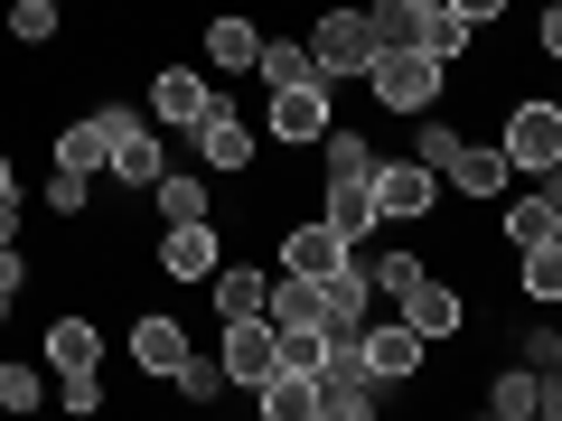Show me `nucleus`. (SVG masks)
Segmentation results:
<instances>
[{
    "label": "nucleus",
    "mask_w": 562,
    "mask_h": 421,
    "mask_svg": "<svg viewBox=\"0 0 562 421\" xmlns=\"http://www.w3.org/2000/svg\"><path fill=\"white\" fill-rule=\"evenodd\" d=\"M206 291H216V319H254L272 281H262L254 262H216V272H206Z\"/></svg>",
    "instance_id": "393cba45"
},
{
    "label": "nucleus",
    "mask_w": 562,
    "mask_h": 421,
    "mask_svg": "<svg viewBox=\"0 0 562 421\" xmlns=\"http://www.w3.org/2000/svg\"><path fill=\"white\" fill-rule=\"evenodd\" d=\"M103 113V179L113 187H132V197H150V179H160V140H150V122L132 113V103H94Z\"/></svg>",
    "instance_id": "f03ea898"
},
{
    "label": "nucleus",
    "mask_w": 562,
    "mask_h": 421,
    "mask_svg": "<svg viewBox=\"0 0 562 421\" xmlns=\"http://www.w3.org/2000/svg\"><path fill=\"white\" fill-rule=\"evenodd\" d=\"M47 375H103V328L85 319V309L47 319Z\"/></svg>",
    "instance_id": "dca6fc26"
},
{
    "label": "nucleus",
    "mask_w": 562,
    "mask_h": 421,
    "mask_svg": "<svg viewBox=\"0 0 562 421\" xmlns=\"http://www.w3.org/2000/svg\"><path fill=\"white\" fill-rule=\"evenodd\" d=\"M516 365H535V375H562V338H553V328H525Z\"/></svg>",
    "instance_id": "72a5a7b5"
},
{
    "label": "nucleus",
    "mask_w": 562,
    "mask_h": 421,
    "mask_svg": "<svg viewBox=\"0 0 562 421\" xmlns=\"http://www.w3.org/2000/svg\"><path fill=\"white\" fill-rule=\"evenodd\" d=\"M357 272H366L375 300H403V291L422 281V253H413V243H375V235H366V243H357Z\"/></svg>",
    "instance_id": "6ab92c4d"
},
{
    "label": "nucleus",
    "mask_w": 562,
    "mask_h": 421,
    "mask_svg": "<svg viewBox=\"0 0 562 421\" xmlns=\"http://www.w3.org/2000/svg\"><path fill=\"white\" fill-rule=\"evenodd\" d=\"M150 253H160L169 281H206V272L225 262V243H216V225H206V216H188V225H160V243H150Z\"/></svg>",
    "instance_id": "9d476101"
},
{
    "label": "nucleus",
    "mask_w": 562,
    "mask_h": 421,
    "mask_svg": "<svg viewBox=\"0 0 562 421\" xmlns=\"http://www.w3.org/2000/svg\"><path fill=\"white\" fill-rule=\"evenodd\" d=\"M216 365H225V394H254V384L281 365V328L262 319V309H254V319H225V338H216Z\"/></svg>",
    "instance_id": "423d86ee"
},
{
    "label": "nucleus",
    "mask_w": 562,
    "mask_h": 421,
    "mask_svg": "<svg viewBox=\"0 0 562 421\" xmlns=\"http://www.w3.org/2000/svg\"><path fill=\"white\" fill-rule=\"evenodd\" d=\"M319 150H328L319 179H366V169H375V140H366V132H338V122L319 132Z\"/></svg>",
    "instance_id": "bb28decb"
},
{
    "label": "nucleus",
    "mask_w": 562,
    "mask_h": 421,
    "mask_svg": "<svg viewBox=\"0 0 562 421\" xmlns=\"http://www.w3.org/2000/svg\"><path fill=\"white\" fill-rule=\"evenodd\" d=\"M29 281H38V262L20 253V235H0V300H20Z\"/></svg>",
    "instance_id": "473e14b6"
},
{
    "label": "nucleus",
    "mask_w": 562,
    "mask_h": 421,
    "mask_svg": "<svg viewBox=\"0 0 562 421\" xmlns=\"http://www.w3.org/2000/svg\"><path fill=\"white\" fill-rule=\"evenodd\" d=\"M206 76H188V66H160L150 76V122H169V132H198V113H206Z\"/></svg>",
    "instance_id": "a211bd4d"
},
{
    "label": "nucleus",
    "mask_w": 562,
    "mask_h": 421,
    "mask_svg": "<svg viewBox=\"0 0 562 421\" xmlns=\"http://www.w3.org/2000/svg\"><path fill=\"white\" fill-rule=\"evenodd\" d=\"M357 356H366V375L394 394V384H413V375H422V356H431V346H422L403 319H366V328H357Z\"/></svg>",
    "instance_id": "6e6552de"
},
{
    "label": "nucleus",
    "mask_w": 562,
    "mask_h": 421,
    "mask_svg": "<svg viewBox=\"0 0 562 421\" xmlns=\"http://www.w3.org/2000/svg\"><path fill=\"white\" fill-rule=\"evenodd\" d=\"M150 206H160V225H188V216H206V169H160L150 179Z\"/></svg>",
    "instance_id": "b1692460"
},
{
    "label": "nucleus",
    "mask_w": 562,
    "mask_h": 421,
    "mask_svg": "<svg viewBox=\"0 0 562 421\" xmlns=\"http://www.w3.org/2000/svg\"><path fill=\"white\" fill-rule=\"evenodd\" d=\"M0 29H10L20 47H47V38H57V0H10V20H0Z\"/></svg>",
    "instance_id": "c85d7f7f"
},
{
    "label": "nucleus",
    "mask_w": 562,
    "mask_h": 421,
    "mask_svg": "<svg viewBox=\"0 0 562 421\" xmlns=\"http://www.w3.org/2000/svg\"><path fill=\"white\" fill-rule=\"evenodd\" d=\"M254 76L272 84V94H291V84H319V57H310V38H262Z\"/></svg>",
    "instance_id": "5701e85b"
},
{
    "label": "nucleus",
    "mask_w": 562,
    "mask_h": 421,
    "mask_svg": "<svg viewBox=\"0 0 562 421\" xmlns=\"http://www.w3.org/2000/svg\"><path fill=\"white\" fill-rule=\"evenodd\" d=\"M38 402H47V375H38V365H0V412H38Z\"/></svg>",
    "instance_id": "c756f323"
},
{
    "label": "nucleus",
    "mask_w": 562,
    "mask_h": 421,
    "mask_svg": "<svg viewBox=\"0 0 562 421\" xmlns=\"http://www.w3.org/2000/svg\"><path fill=\"white\" fill-rule=\"evenodd\" d=\"M506 150H487V140H460V160H450V179L441 187H460V197H506Z\"/></svg>",
    "instance_id": "aec40b11"
},
{
    "label": "nucleus",
    "mask_w": 562,
    "mask_h": 421,
    "mask_svg": "<svg viewBox=\"0 0 562 421\" xmlns=\"http://www.w3.org/2000/svg\"><path fill=\"white\" fill-rule=\"evenodd\" d=\"M132 365H140L150 384H169V375L188 365V328L169 319V309H140V319H132Z\"/></svg>",
    "instance_id": "f8f14e48"
},
{
    "label": "nucleus",
    "mask_w": 562,
    "mask_h": 421,
    "mask_svg": "<svg viewBox=\"0 0 562 421\" xmlns=\"http://www.w3.org/2000/svg\"><path fill=\"white\" fill-rule=\"evenodd\" d=\"M57 169H85V179L103 169V113H85V122H66V132H57Z\"/></svg>",
    "instance_id": "cd10ccee"
},
{
    "label": "nucleus",
    "mask_w": 562,
    "mask_h": 421,
    "mask_svg": "<svg viewBox=\"0 0 562 421\" xmlns=\"http://www.w3.org/2000/svg\"><path fill=\"white\" fill-rule=\"evenodd\" d=\"M272 140H291V150H319L328 132V76L319 84H291V94H272V122H262Z\"/></svg>",
    "instance_id": "9b49d317"
},
{
    "label": "nucleus",
    "mask_w": 562,
    "mask_h": 421,
    "mask_svg": "<svg viewBox=\"0 0 562 421\" xmlns=\"http://www.w3.org/2000/svg\"><path fill=\"white\" fill-rule=\"evenodd\" d=\"M319 225H328V235H347V243L384 235V216H375V187H366V179H319Z\"/></svg>",
    "instance_id": "4468645a"
},
{
    "label": "nucleus",
    "mask_w": 562,
    "mask_h": 421,
    "mask_svg": "<svg viewBox=\"0 0 562 421\" xmlns=\"http://www.w3.org/2000/svg\"><path fill=\"white\" fill-rule=\"evenodd\" d=\"M366 187H375V216L384 225H422L431 206H441V179H431L422 160H375V169H366Z\"/></svg>",
    "instance_id": "0eeeda50"
},
{
    "label": "nucleus",
    "mask_w": 562,
    "mask_h": 421,
    "mask_svg": "<svg viewBox=\"0 0 562 421\" xmlns=\"http://www.w3.org/2000/svg\"><path fill=\"white\" fill-rule=\"evenodd\" d=\"M47 216H85V206H94V179H85V169H47Z\"/></svg>",
    "instance_id": "7c9ffc66"
},
{
    "label": "nucleus",
    "mask_w": 562,
    "mask_h": 421,
    "mask_svg": "<svg viewBox=\"0 0 562 421\" xmlns=\"http://www.w3.org/2000/svg\"><path fill=\"white\" fill-rule=\"evenodd\" d=\"M487 412H497V421H535V412L553 421V412H562V384L535 375V365H506V375L487 384Z\"/></svg>",
    "instance_id": "ddd939ff"
},
{
    "label": "nucleus",
    "mask_w": 562,
    "mask_h": 421,
    "mask_svg": "<svg viewBox=\"0 0 562 421\" xmlns=\"http://www.w3.org/2000/svg\"><path fill=\"white\" fill-rule=\"evenodd\" d=\"M394 319L413 328L422 346H441V338H460V328H469V300H460V291H450V281H431V272H422L413 291H403V300H394Z\"/></svg>",
    "instance_id": "1a4fd4ad"
},
{
    "label": "nucleus",
    "mask_w": 562,
    "mask_h": 421,
    "mask_svg": "<svg viewBox=\"0 0 562 421\" xmlns=\"http://www.w3.org/2000/svg\"><path fill=\"white\" fill-rule=\"evenodd\" d=\"M516 281L535 309H553L562 300V243H516Z\"/></svg>",
    "instance_id": "a878e982"
},
{
    "label": "nucleus",
    "mask_w": 562,
    "mask_h": 421,
    "mask_svg": "<svg viewBox=\"0 0 562 421\" xmlns=\"http://www.w3.org/2000/svg\"><path fill=\"white\" fill-rule=\"evenodd\" d=\"M347 262H357V243H347V235H328L319 216L281 235V272H310V281H328V272H347Z\"/></svg>",
    "instance_id": "2eb2a0df"
},
{
    "label": "nucleus",
    "mask_w": 562,
    "mask_h": 421,
    "mask_svg": "<svg viewBox=\"0 0 562 421\" xmlns=\"http://www.w3.org/2000/svg\"><path fill=\"white\" fill-rule=\"evenodd\" d=\"M254 160H262V132H254V122H244L235 103L216 94V103L198 113V169H216V179H244Z\"/></svg>",
    "instance_id": "39448f33"
},
{
    "label": "nucleus",
    "mask_w": 562,
    "mask_h": 421,
    "mask_svg": "<svg viewBox=\"0 0 562 421\" xmlns=\"http://www.w3.org/2000/svg\"><path fill=\"white\" fill-rule=\"evenodd\" d=\"M375 10H357V0H338V10H319L310 20V57H319V76L338 84V76H366L375 66Z\"/></svg>",
    "instance_id": "7ed1b4c3"
},
{
    "label": "nucleus",
    "mask_w": 562,
    "mask_h": 421,
    "mask_svg": "<svg viewBox=\"0 0 562 421\" xmlns=\"http://www.w3.org/2000/svg\"><path fill=\"white\" fill-rule=\"evenodd\" d=\"M254 402H262V421H310V412H319V384L291 375V365H272V375L254 384Z\"/></svg>",
    "instance_id": "4be33fe9"
},
{
    "label": "nucleus",
    "mask_w": 562,
    "mask_h": 421,
    "mask_svg": "<svg viewBox=\"0 0 562 421\" xmlns=\"http://www.w3.org/2000/svg\"><path fill=\"white\" fill-rule=\"evenodd\" d=\"M497 150H506V169H525V179H553V169H562V113L543 94H516V103H506Z\"/></svg>",
    "instance_id": "20e7f679"
},
{
    "label": "nucleus",
    "mask_w": 562,
    "mask_h": 421,
    "mask_svg": "<svg viewBox=\"0 0 562 421\" xmlns=\"http://www.w3.org/2000/svg\"><path fill=\"white\" fill-rule=\"evenodd\" d=\"M206 57L235 66V76H254V57H262V20H244V10H216V20H206Z\"/></svg>",
    "instance_id": "412c9836"
},
{
    "label": "nucleus",
    "mask_w": 562,
    "mask_h": 421,
    "mask_svg": "<svg viewBox=\"0 0 562 421\" xmlns=\"http://www.w3.org/2000/svg\"><path fill=\"white\" fill-rule=\"evenodd\" d=\"M441 84H450V66L431 57V47H413V38H403V47H375V66H366V94H375L384 113H403V122L431 113Z\"/></svg>",
    "instance_id": "f257e3e1"
},
{
    "label": "nucleus",
    "mask_w": 562,
    "mask_h": 421,
    "mask_svg": "<svg viewBox=\"0 0 562 421\" xmlns=\"http://www.w3.org/2000/svg\"><path fill=\"white\" fill-rule=\"evenodd\" d=\"M57 402H66V412H85V421H94V412H103V375H57Z\"/></svg>",
    "instance_id": "f704fd0d"
},
{
    "label": "nucleus",
    "mask_w": 562,
    "mask_h": 421,
    "mask_svg": "<svg viewBox=\"0 0 562 421\" xmlns=\"http://www.w3.org/2000/svg\"><path fill=\"white\" fill-rule=\"evenodd\" d=\"M10 187H20V169H10V150H0V197H10Z\"/></svg>",
    "instance_id": "e433bc0d"
},
{
    "label": "nucleus",
    "mask_w": 562,
    "mask_h": 421,
    "mask_svg": "<svg viewBox=\"0 0 562 421\" xmlns=\"http://www.w3.org/2000/svg\"><path fill=\"white\" fill-rule=\"evenodd\" d=\"M0 319H10V300H0Z\"/></svg>",
    "instance_id": "4c0bfd02"
},
{
    "label": "nucleus",
    "mask_w": 562,
    "mask_h": 421,
    "mask_svg": "<svg viewBox=\"0 0 562 421\" xmlns=\"http://www.w3.org/2000/svg\"><path fill=\"white\" fill-rule=\"evenodd\" d=\"M450 20H469V29H487V20H506V0H441Z\"/></svg>",
    "instance_id": "c9c22d12"
},
{
    "label": "nucleus",
    "mask_w": 562,
    "mask_h": 421,
    "mask_svg": "<svg viewBox=\"0 0 562 421\" xmlns=\"http://www.w3.org/2000/svg\"><path fill=\"white\" fill-rule=\"evenodd\" d=\"M506 243H562V179H535L525 197H506Z\"/></svg>",
    "instance_id": "f3484780"
},
{
    "label": "nucleus",
    "mask_w": 562,
    "mask_h": 421,
    "mask_svg": "<svg viewBox=\"0 0 562 421\" xmlns=\"http://www.w3.org/2000/svg\"><path fill=\"white\" fill-rule=\"evenodd\" d=\"M169 384H179V402H216V394H225V365L188 346V365H179V375H169Z\"/></svg>",
    "instance_id": "2f4dec72"
}]
</instances>
